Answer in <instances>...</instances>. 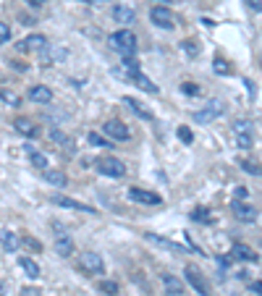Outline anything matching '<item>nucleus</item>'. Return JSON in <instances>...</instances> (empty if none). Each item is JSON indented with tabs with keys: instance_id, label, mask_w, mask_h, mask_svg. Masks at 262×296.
<instances>
[{
	"instance_id": "obj_1",
	"label": "nucleus",
	"mask_w": 262,
	"mask_h": 296,
	"mask_svg": "<svg viewBox=\"0 0 262 296\" xmlns=\"http://www.w3.org/2000/svg\"><path fill=\"white\" fill-rule=\"evenodd\" d=\"M110 48L116 53H121L123 58H134L136 55V34L131 32V29H118V32L110 34Z\"/></svg>"
},
{
	"instance_id": "obj_2",
	"label": "nucleus",
	"mask_w": 262,
	"mask_h": 296,
	"mask_svg": "<svg viewBox=\"0 0 262 296\" xmlns=\"http://www.w3.org/2000/svg\"><path fill=\"white\" fill-rule=\"evenodd\" d=\"M95 168L107 178H123L126 176V165H123L121 160H116V158H110V155H107V158H100L95 163Z\"/></svg>"
},
{
	"instance_id": "obj_3",
	"label": "nucleus",
	"mask_w": 262,
	"mask_h": 296,
	"mask_svg": "<svg viewBox=\"0 0 262 296\" xmlns=\"http://www.w3.org/2000/svg\"><path fill=\"white\" fill-rule=\"evenodd\" d=\"M149 19H152V24L160 26V29H173L176 26V13L168 6H152Z\"/></svg>"
},
{
	"instance_id": "obj_4",
	"label": "nucleus",
	"mask_w": 262,
	"mask_h": 296,
	"mask_svg": "<svg viewBox=\"0 0 262 296\" xmlns=\"http://www.w3.org/2000/svg\"><path fill=\"white\" fill-rule=\"evenodd\" d=\"M183 273H186V280L192 283V288H194L199 296H212V288H210V283L205 280V275H202V273H199V270L194 268V265H186V270H183Z\"/></svg>"
},
{
	"instance_id": "obj_5",
	"label": "nucleus",
	"mask_w": 262,
	"mask_h": 296,
	"mask_svg": "<svg viewBox=\"0 0 262 296\" xmlns=\"http://www.w3.org/2000/svg\"><path fill=\"white\" fill-rule=\"evenodd\" d=\"M79 265H82V270L89 273V275H102L105 273V262L97 252H84L79 254Z\"/></svg>"
},
{
	"instance_id": "obj_6",
	"label": "nucleus",
	"mask_w": 262,
	"mask_h": 296,
	"mask_svg": "<svg viewBox=\"0 0 262 296\" xmlns=\"http://www.w3.org/2000/svg\"><path fill=\"white\" fill-rule=\"evenodd\" d=\"M223 116V102L220 100H210L205 107H199V110L194 113V121L197 123H212L215 118Z\"/></svg>"
},
{
	"instance_id": "obj_7",
	"label": "nucleus",
	"mask_w": 262,
	"mask_h": 296,
	"mask_svg": "<svg viewBox=\"0 0 262 296\" xmlns=\"http://www.w3.org/2000/svg\"><path fill=\"white\" fill-rule=\"evenodd\" d=\"M102 131H105L107 136H110V139H116V142H129V139H131L129 126H126L123 121H118V118H110V121H107Z\"/></svg>"
},
{
	"instance_id": "obj_8",
	"label": "nucleus",
	"mask_w": 262,
	"mask_h": 296,
	"mask_svg": "<svg viewBox=\"0 0 262 296\" xmlns=\"http://www.w3.org/2000/svg\"><path fill=\"white\" fill-rule=\"evenodd\" d=\"M53 205H58V207H68V210H76V212H87V215H95V207L84 205V202H79V199L63 197V194H53Z\"/></svg>"
},
{
	"instance_id": "obj_9",
	"label": "nucleus",
	"mask_w": 262,
	"mask_h": 296,
	"mask_svg": "<svg viewBox=\"0 0 262 296\" xmlns=\"http://www.w3.org/2000/svg\"><path fill=\"white\" fill-rule=\"evenodd\" d=\"M129 199L131 202H139V205H163V197L160 194L147 192V189H136V186H131V189H129Z\"/></svg>"
},
{
	"instance_id": "obj_10",
	"label": "nucleus",
	"mask_w": 262,
	"mask_h": 296,
	"mask_svg": "<svg viewBox=\"0 0 262 296\" xmlns=\"http://www.w3.org/2000/svg\"><path fill=\"white\" fill-rule=\"evenodd\" d=\"M55 228L60 231V233H55V252H58L60 257H71V254H73V239H71L58 223H55Z\"/></svg>"
},
{
	"instance_id": "obj_11",
	"label": "nucleus",
	"mask_w": 262,
	"mask_h": 296,
	"mask_svg": "<svg viewBox=\"0 0 262 296\" xmlns=\"http://www.w3.org/2000/svg\"><path fill=\"white\" fill-rule=\"evenodd\" d=\"M29 100H32V102H40V105H48V102H53V89L45 87V84L29 87Z\"/></svg>"
},
{
	"instance_id": "obj_12",
	"label": "nucleus",
	"mask_w": 262,
	"mask_h": 296,
	"mask_svg": "<svg viewBox=\"0 0 262 296\" xmlns=\"http://www.w3.org/2000/svg\"><path fill=\"white\" fill-rule=\"evenodd\" d=\"M231 207H234V215L239 217V220H244V223H254V220H257V210L249 207V205H244L241 199H236Z\"/></svg>"
},
{
	"instance_id": "obj_13",
	"label": "nucleus",
	"mask_w": 262,
	"mask_h": 296,
	"mask_svg": "<svg viewBox=\"0 0 262 296\" xmlns=\"http://www.w3.org/2000/svg\"><path fill=\"white\" fill-rule=\"evenodd\" d=\"M48 37L45 34H29L24 42H21V48L24 50H34V53H42V50H48Z\"/></svg>"
},
{
	"instance_id": "obj_14",
	"label": "nucleus",
	"mask_w": 262,
	"mask_h": 296,
	"mask_svg": "<svg viewBox=\"0 0 262 296\" xmlns=\"http://www.w3.org/2000/svg\"><path fill=\"white\" fill-rule=\"evenodd\" d=\"M231 257L234 260H244V262H257V252L252 246H246V244H234V249H231Z\"/></svg>"
},
{
	"instance_id": "obj_15",
	"label": "nucleus",
	"mask_w": 262,
	"mask_h": 296,
	"mask_svg": "<svg viewBox=\"0 0 262 296\" xmlns=\"http://www.w3.org/2000/svg\"><path fill=\"white\" fill-rule=\"evenodd\" d=\"M110 13H113V21L116 24H134L136 21V13L129 6H116Z\"/></svg>"
},
{
	"instance_id": "obj_16",
	"label": "nucleus",
	"mask_w": 262,
	"mask_h": 296,
	"mask_svg": "<svg viewBox=\"0 0 262 296\" xmlns=\"http://www.w3.org/2000/svg\"><path fill=\"white\" fill-rule=\"evenodd\" d=\"M129 79L139 87V89H144V92H149V95H158V84L152 82V79H147V76L142 73V71H136V73H131Z\"/></svg>"
},
{
	"instance_id": "obj_17",
	"label": "nucleus",
	"mask_w": 262,
	"mask_h": 296,
	"mask_svg": "<svg viewBox=\"0 0 262 296\" xmlns=\"http://www.w3.org/2000/svg\"><path fill=\"white\" fill-rule=\"evenodd\" d=\"M163 288L168 291V296H181L183 293V283H181L176 275H171V273L163 275Z\"/></svg>"
},
{
	"instance_id": "obj_18",
	"label": "nucleus",
	"mask_w": 262,
	"mask_h": 296,
	"mask_svg": "<svg viewBox=\"0 0 262 296\" xmlns=\"http://www.w3.org/2000/svg\"><path fill=\"white\" fill-rule=\"evenodd\" d=\"M19 236H16V233H11V231H3V233H0V246H3L6 249V252L8 254H13V252H16V249H19Z\"/></svg>"
},
{
	"instance_id": "obj_19",
	"label": "nucleus",
	"mask_w": 262,
	"mask_h": 296,
	"mask_svg": "<svg viewBox=\"0 0 262 296\" xmlns=\"http://www.w3.org/2000/svg\"><path fill=\"white\" fill-rule=\"evenodd\" d=\"M13 129H16L21 136H37V129H34V123L29 121V118H24V116H19L16 121H13Z\"/></svg>"
},
{
	"instance_id": "obj_20",
	"label": "nucleus",
	"mask_w": 262,
	"mask_h": 296,
	"mask_svg": "<svg viewBox=\"0 0 262 296\" xmlns=\"http://www.w3.org/2000/svg\"><path fill=\"white\" fill-rule=\"evenodd\" d=\"M19 265H21V270L32 278V280H37L40 275H42V270H40V265L32 260V257H19Z\"/></svg>"
},
{
	"instance_id": "obj_21",
	"label": "nucleus",
	"mask_w": 262,
	"mask_h": 296,
	"mask_svg": "<svg viewBox=\"0 0 262 296\" xmlns=\"http://www.w3.org/2000/svg\"><path fill=\"white\" fill-rule=\"evenodd\" d=\"M123 102H126L131 110H134V116H139V118H144V121H152V113L147 110V105H142L139 100H134V97H123Z\"/></svg>"
},
{
	"instance_id": "obj_22",
	"label": "nucleus",
	"mask_w": 262,
	"mask_h": 296,
	"mask_svg": "<svg viewBox=\"0 0 262 296\" xmlns=\"http://www.w3.org/2000/svg\"><path fill=\"white\" fill-rule=\"evenodd\" d=\"M144 239L152 241V244H158V246H163V249H168V252H178V254H181V246L173 244V241H168V239H163V236H155V233H144Z\"/></svg>"
},
{
	"instance_id": "obj_23",
	"label": "nucleus",
	"mask_w": 262,
	"mask_h": 296,
	"mask_svg": "<svg viewBox=\"0 0 262 296\" xmlns=\"http://www.w3.org/2000/svg\"><path fill=\"white\" fill-rule=\"evenodd\" d=\"M26 150H29V163H32L37 170H48V168H50V160L45 158L42 152H37V150H32V147H26Z\"/></svg>"
},
{
	"instance_id": "obj_24",
	"label": "nucleus",
	"mask_w": 262,
	"mask_h": 296,
	"mask_svg": "<svg viewBox=\"0 0 262 296\" xmlns=\"http://www.w3.org/2000/svg\"><path fill=\"white\" fill-rule=\"evenodd\" d=\"M42 176H45V181L48 183H53V186H66L68 183V176L66 173H60V170H42Z\"/></svg>"
},
{
	"instance_id": "obj_25",
	"label": "nucleus",
	"mask_w": 262,
	"mask_h": 296,
	"mask_svg": "<svg viewBox=\"0 0 262 296\" xmlns=\"http://www.w3.org/2000/svg\"><path fill=\"white\" fill-rule=\"evenodd\" d=\"M239 168L246 170L249 176H262V165L254 163V160H246V158H239Z\"/></svg>"
},
{
	"instance_id": "obj_26",
	"label": "nucleus",
	"mask_w": 262,
	"mask_h": 296,
	"mask_svg": "<svg viewBox=\"0 0 262 296\" xmlns=\"http://www.w3.org/2000/svg\"><path fill=\"white\" fill-rule=\"evenodd\" d=\"M48 136L53 139V142H58V144H63L66 150H68V147H73V142H71V139H68V136H66L63 131H58V129H50V134H48Z\"/></svg>"
},
{
	"instance_id": "obj_27",
	"label": "nucleus",
	"mask_w": 262,
	"mask_h": 296,
	"mask_svg": "<svg viewBox=\"0 0 262 296\" xmlns=\"http://www.w3.org/2000/svg\"><path fill=\"white\" fill-rule=\"evenodd\" d=\"M0 100H3L6 105H13V107H19V102H21L13 89H0Z\"/></svg>"
},
{
	"instance_id": "obj_28",
	"label": "nucleus",
	"mask_w": 262,
	"mask_h": 296,
	"mask_svg": "<svg viewBox=\"0 0 262 296\" xmlns=\"http://www.w3.org/2000/svg\"><path fill=\"white\" fill-rule=\"evenodd\" d=\"M234 129H236V134H252V121H246V118L241 121V118H239V121L234 123Z\"/></svg>"
},
{
	"instance_id": "obj_29",
	"label": "nucleus",
	"mask_w": 262,
	"mask_h": 296,
	"mask_svg": "<svg viewBox=\"0 0 262 296\" xmlns=\"http://www.w3.org/2000/svg\"><path fill=\"white\" fill-rule=\"evenodd\" d=\"M181 89H183V95H189V97H197L199 92H202V89H199L194 82H183V84H181Z\"/></svg>"
},
{
	"instance_id": "obj_30",
	"label": "nucleus",
	"mask_w": 262,
	"mask_h": 296,
	"mask_svg": "<svg viewBox=\"0 0 262 296\" xmlns=\"http://www.w3.org/2000/svg\"><path fill=\"white\" fill-rule=\"evenodd\" d=\"M178 139H181L183 144H192L194 142V134L189 131V126H178Z\"/></svg>"
},
{
	"instance_id": "obj_31",
	"label": "nucleus",
	"mask_w": 262,
	"mask_h": 296,
	"mask_svg": "<svg viewBox=\"0 0 262 296\" xmlns=\"http://www.w3.org/2000/svg\"><path fill=\"white\" fill-rule=\"evenodd\" d=\"M100 291L107 293V296H116V293H118V286L113 283V280H102V283H100Z\"/></svg>"
},
{
	"instance_id": "obj_32",
	"label": "nucleus",
	"mask_w": 262,
	"mask_h": 296,
	"mask_svg": "<svg viewBox=\"0 0 262 296\" xmlns=\"http://www.w3.org/2000/svg\"><path fill=\"white\" fill-rule=\"evenodd\" d=\"M192 220H202V223H210L212 217L207 215V210H205V207H197V210L192 212Z\"/></svg>"
},
{
	"instance_id": "obj_33",
	"label": "nucleus",
	"mask_w": 262,
	"mask_h": 296,
	"mask_svg": "<svg viewBox=\"0 0 262 296\" xmlns=\"http://www.w3.org/2000/svg\"><path fill=\"white\" fill-rule=\"evenodd\" d=\"M89 144H92V147H102V150H107V147H110V144H107L105 139L100 136V134H89Z\"/></svg>"
},
{
	"instance_id": "obj_34",
	"label": "nucleus",
	"mask_w": 262,
	"mask_h": 296,
	"mask_svg": "<svg viewBox=\"0 0 262 296\" xmlns=\"http://www.w3.org/2000/svg\"><path fill=\"white\" fill-rule=\"evenodd\" d=\"M236 142L241 150H249L252 147V134H236Z\"/></svg>"
},
{
	"instance_id": "obj_35",
	"label": "nucleus",
	"mask_w": 262,
	"mask_h": 296,
	"mask_svg": "<svg viewBox=\"0 0 262 296\" xmlns=\"http://www.w3.org/2000/svg\"><path fill=\"white\" fill-rule=\"evenodd\" d=\"M215 73H231V68H228V63H226V60H220V58H215Z\"/></svg>"
},
{
	"instance_id": "obj_36",
	"label": "nucleus",
	"mask_w": 262,
	"mask_h": 296,
	"mask_svg": "<svg viewBox=\"0 0 262 296\" xmlns=\"http://www.w3.org/2000/svg\"><path fill=\"white\" fill-rule=\"evenodd\" d=\"M11 40V29H8V24H3V21H0V45H3V42H8Z\"/></svg>"
},
{
	"instance_id": "obj_37",
	"label": "nucleus",
	"mask_w": 262,
	"mask_h": 296,
	"mask_svg": "<svg viewBox=\"0 0 262 296\" xmlns=\"http://www.w3.org/2000/svg\"><path fill=\"white\" fill-rule=\"evenodd\" d=\"M244 3L249 6V8L254 11V13H257V11H262V0H244Z\"/></svg>"
},
{
	"instance_id": "obj_38",
	"label": "nucleus",
	"mask_w": 262,
	"mask_h": 296,
	"mask_svg": "<svg viewBox=\"0 0 262 296\" xmlns=\"http://www.w3.org/2000/svg\"><path fill=\"white\" fill-rule=\"evenodd\" d=\"M24 244H26V246H34V249H42V244H40L37 239H32V236H26V239H24Z\"/></svg>"
},
{
	"instance_id": "obj_39",
	"label": "nucleus",
	"mask_w": 262,
	"mask_h": 296,
	"mask_svg": "<svg viewBox=\"0 0 262 296\" xmlns=\"http://www.w3.org/2000/svg\"><path fill=\"white\" fill-rule=\"evenodd\" d=\"M183 50H186L189 55H197V48H194V42H183Z\"/></svg>"
},
{
	"instance_id": "obj_40",
	"label": "nucleus",
	"mask_w": 262,
	"mask_h": 296,
	"mask_svg": "<svg viewBox=\"0 0 262 296\" xmlns=\"http://www.w3.org/2000/svg\"><path fill=\"white\" fill-rule=\"evenodd\" d=\"M246 194H249V189H246V186H239V189H236V197H239V199H244Z\"/></svg>"
},
{
	"instance_id": "obj_41",
	"label": "nucleus",
	"mask_w": 262,
	"mask_h": 296,
	"mask_svg": "<svg viewBox=\"0 0 262 296\" xmlns=\"http://www.w3.org/2000/svg\"><path fill=\"white\" fill-rule=\"evenodd\" d=\"M21 296H40V291H37V288H24Z\"/></svg>"
},
{
	"instance_id": "obj_42",
	"label": "nucleus",
	"mask_w": 262,
	"mask_h": 296,
	"mask_svg": "<svg viewBox=\"0 0 262 296\" xmlns=\"http://www.w3.org/2000/svg\"><path fill=\"white\" fill-rule=\"evenodd\" d=\"M249 288H252V291H254V293H262V280H257V283H252V286H249Z\"/></svg>"
},
{
	"instance_id": "obj_43",
	"label": "nucleus",
	"mask_w": 262,
	"mask_h": 296,
	"mask_svg": "<svg viewBox=\"0 0 262 296\" xmlns=\"http://www.w3.org/2000/svg\"><path fill=\"white\" fill-rule=\"evenodd\" d=\"M246 87H249V97H254V92H257V89H254V84H252L249 79H246Z\"/></svg>"
},
{
	"instance_id": "obj_44",
	"label": "nucleus",
	"mask_w": 262,
	"mask_h": 296,
	"mask_svg": "<svg viewBox=\"0 0 262 296\" xmlns=\"http://www.w3.org/2000/svg\"><path fill=\"white\" fill-rule=\"evenodd\" d=\"M0 296H6V283H0Z\"/></svg>"
},
{
	"instance_id": "obj_45",
	"label": "nucleus",
	"mask_w": 262,
	"mask_h": 296,
	"mask_svg": "<svg viewBox=\"0 0 262 296\" xmlns=\"http://www.w3.org/2000/svg\"><path fill=\"white\" fill-rule=\"evenodd\" d=\"M158 3H171V0H158Z\"/></svg>"
}]
</instances>
